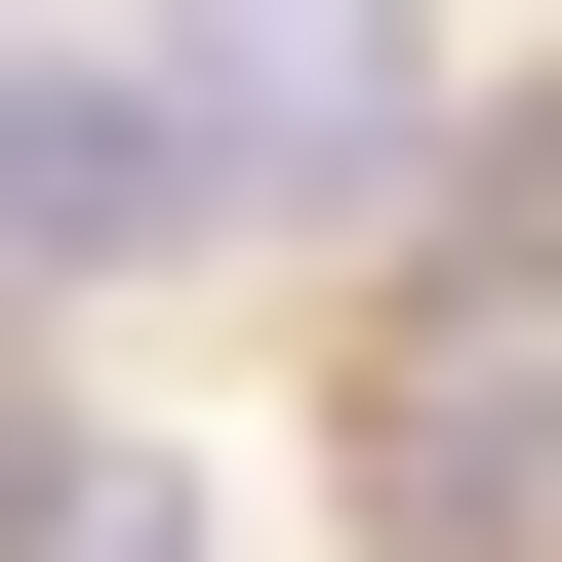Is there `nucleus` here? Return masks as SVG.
<instances>
[{"instance_id": "f257e3e1", "label": "nucleus", "mask_w": 562, "mask_h": 562, "mask_svg": "<svg viewBox=\"0 0 562 562\" xmlns=\"http://www.w3.org/2000/svg\"><path fill=\"white\" fill-rule=\"evenodd\" d=\"M161 81L241 121V241H402L442 201V0H161Z\"/></svg>"}, {"instance_id": "f03ea898", "label": "nucleus", "mask_w": 562, "mask_h": 562, "mask_svg": "<svg viewBox=\"0 0 562 562\" xmlns=\"http://www.w3.org/2000/svg\"><path fill=\"white\" fill-rule=\"evenodd\" d=\"M161 241H241V121L161 41H0V281H161Z\"/></svg>"}, {"instance_id": "7ed1b4c3", "label": "nucleus", "mask_w": 562, "mask_h": 562, "mask_svg": "<svg viewBox=\"0 0 562 562\" xmlns=\"http://www.w3.org/2000/svg\"><path fill=\"white\" fill-rule=\"evenodd\" d=\"M322 522L362 562H562V362H322Z\"/></svg>"}, {"instance_id": "20e7f679", "label": "nucleus", "mask_w": 562, "mask_h": 562, "mask_svg": "<svg viewBox=\"0 0 562 562\" xmlns=\"http://www.w3.org/2000/svg\"><path fill=\"white\" fill-rule=\"evenodd\" d=\"M362 362H562V81L442 121V201L362 241Z\"/></svg>"}, {"instance_id": "39448f33", "label": "nucleus", "mask_w": 562, "mask_h": 562, "mask_svg": "<svg viewBox=\"0 0 562 562\" xmlns=\"http://www.w3.org/2000/svg\"><path fill=\"white\" fill-rule=\"evenodd\" d=\"M121 522V442H81V362H0V562H81Z\"/></svg>"}]
</instances>
